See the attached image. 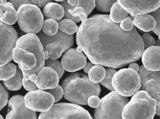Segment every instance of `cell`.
Returning <instances> with one entry per match:
<instances>
[{
    "label": "cell",
    "mask_w": 160,
    "mask_h": 119,
    "mask_svg": "<svg viewBox=\"0 0 160 119\" xmlns=\"http://www.w3.org/2000/svg\"><path fill=\"white\" fill-rule=\"evenodd\" d=\"M61 4V5L63 6L64 9V17L65 19H70L75 23H79L81 20L79 17H74L71 16L68 12V9L73 10L76 7H82L85 10L88 16L95 7V0H76V4L73 7H72L70 4H68L67 0H64Z\"/></svg>",
    "instance_id": "obj_18"
},
{
    "label": "cell",
    "mask_w": 160,
    "mask_h": 119,
    "mask_svg": "<svg viewBox=\"0 0 160 119\" xmlns=\"http://www.w3.org/2000/svg\"><path fill=\"white\" fill-rule=\"evenodd\" d=\"M67 1L68 4L72 7L75 6L76 4V0H67Z\"/></svg>",
    "instance_id": "obj_47"
},
{
    "label": "cell",
    "mask_w": 160,
    "mask_h": 119,
    "mask_svg": "<svg viewBox=\"0 0 160 119\" xmlns=\"http://www.w3.org/2000/svg\"><path fill=\"white\" fill-rule=\"evenodd\" d=\"M54 1L58 2H63L64 0H54Z\"/></svg>",
    "instance_id": "obj_51"
},
{
    "label": "cell",
    "mask_w": 160,
    "mask_h": 119,
    "mask_svg": "<svg viewBox=\"0 0 160 119\" xmlns=\"http://www.w3.org/2000/svg\"><path fill=\"white\" fill-rule=\"evenodd\" d=\"M58 25L59 30L68 35H73L77 32L78 29L76 23L68 19L61 20L58 23Z\"/></svg>",
    "instance_id": "obj_28"
},
{
    "label": "cell",
    "mask_w": 160,
    "mask_h": 119,
    "mask_svg": "<svg viewBox=\"0 0 160 119\" xmlns=\"http://www.w3.org/2000/svg\"><path fill=\"white\" fill-rule=\"evenodd\" d=\"M23 73L19 67H17L16 72L13 77L9 80L4 81L5 87L11 91H17L21 89L23 84Z\"/></svg>",
    "instance_id": "obj_22"
},
{
    "label": "cell",
    "mask_w": 160,
    "mask_h": 119,
    "mask_svg": "<svg viewBox=\"0 0 160 119\" xmlns=\"http://www.w3.org/2000/svg\"><path fill=\"white\" fill-rule=\"evenodd\" d=\"M117 2L133 17L152 12L160 6V0H117Z\"/></svg>",
    "instance_id": "obj_11"
},
{
    "label": "cell",
    "mask_w": 160,
    "mask_h": 119,
    "mask_svg": "<svg viewBox=\"0 0 160 119\" xmlns=\"http://www.w3.org/2000/svg\"><path fill=\"white\" fill-rule=\"evenodd\" d=\"M8 105L11 111L6 115V119H37L36 112L26 107L23 96H14Z\"/></svg>",
    "instance_id": "obj_12"
},
{
    "label": "cell",
    "mask_w": 160,
    "mask_h": 119,
    "mask_svg": "<svg viewBox=\"0 0 160 119\" xmlns=\"http://www.w3.org/2000/svg\"><path fill=\"white\" fill-rule=\"evenodd\" d=\"M18 18L17 11L10 2L0 3V21L11 25L16 23Z\"/></svg>",
    "instance_id": "obj_19"
},
{
    "label": "cell",
    "mask_w": 160,
    "mask_h": 119,
    "mask_svg": "<svg viewBox=\"0 0 160 119\" xmlns=\"http://www.w3.org/2000/svg\"><path fill=\"white\" fill-rule=\"evenodd\" d=\"M18 35L13 27L0 21V67L12 60V52Z\"/></svg>",
    "instance_id": "obj_9"
},
{
    "label": "cell",
    "mask_w": 160,
    "mask_h": 119,
    "mask_svg": "<svg viewBox=\"0 0 160 119\" xmlns=\"http://www.w3.org/2000/svg\"><path fill=\"white\" fill-rule=\"evenodd\" d=\"M42 32L47 36L56 35L58 30V25L57 21L53 19H48L43 21L42 26Z\"/></svg>",
    "instance_id": "obj_30"
},
{
    "label": "cell",
    "mask_w": 160,
    "mask_h": 119,
    "mask_svg": "<svg viewBox=\"0 0 160 119\" xmlns=\"http://www.w3.org/2000/svg\"><path fill=\"white\" fill-rule=\"evenodd\" d=\"M18 23L22 31L27 34H37L41 30L43 15L39 7L34 4H23L17 11Z\"/></svg>",
    "instance_id": "obj_7"
},
{
    "label": "cell",
    "mask_w": 160,
    "mask_h": 119,
    "mask_svg": "<svg viewBox=\"0 0 160 119\" xmlns=\"http://www.w3.org/2000/svg\"><path fill=\"white\" fill-rule=\"evenodd\" d=\"M9 94L5 87L0 83V111L1 110L8 102Z\"/></svg>",
    "instance_id": "obj_36"
},
{
    "label": "cell",
    "mask_w": 160,
    "mask_h": 119,
    "mask_svg": "<svg viewBox=\"0 0 160 119\" xmlns=\"http://www.w3.org/2000/svg\"><path fill=\"white\" fill-rule=\"evenodd\" d=\"M15 47H20L31 52L36 57L37 64L33 68L28 71L21 70L23 75L22 84L30 82V75L36 74L44 66L45 59L43 47L38 36L34 34H27L19 38L17 41Z\"/></svg>",
    "instance_id": "obj_5"
},
{
    "label": "cell",
    "mask_w": 160,
    "mask_h": 119,
    "mask_svg": "<svg viewBox=\"0 0 160 119\" xmlns=\"http://www.w3.org/2000/svg\"><path fill=\"white\" fill-rule=\"evenodd\" d=\"M87 63V57L82 52L76 49H69L62 56L61 65L64 70L75 72L84 68Z\"/></svg>",
    "instance_id": "obj_13"
},
{
    "label": "cell",
    "mask_w": 160,
    "mask_h": 119,
    "mask_svg": "<svg viewBox=\"0 0 160 119\" xmlns=\"http://www.w3.org/2000/svg\"><path fill=\"white\" fill-rule=\"evenodd\" d=\"M100 103H101V100L97 96H91L88 98V105L91 108H96L99 107Z\"/></svg>",
    "instance_id": "obj_41"
},
{
    "label": "cell",
    "mask_w": 160,
    "mask_h": 119,
    "mask_svg": "<svg viewBox=\"0 0 160 119\" xmlns=\"http://www.w3.org/2000/svg\"><path fill=\"white\" fill-rule=\"evenodd\" d=\"M156 100V110H155V113L158 115V116H160V100Z\"/></svg>",
    "instance_id": "obj_46"
},
{
    "label": "cell",
    "mask_w": 160,
    "mask_h": 119,
    "mask_svg": "<svg viewBox=\"0 0 160 119\" xmlns=\"http://www.w3.org/2000/svg\"><path fill=\"white\" fill-rule=\"evenodd\" d=\"M38 37L43 47L48 43L58 44L62 46L65 52L73 45V36L68 35L60 30H58L57 34L52 36H47L42 31L39 32Z\"/></svg>",
    "instance_id": "obj_15"
},
{
    "label": "cell",
    "mask_w": 160,
    "mask_h": 119,
    "mask_svg": "<svg viewBox=\"0 0 160 119\" xmlns=\"http://www.w3.org/2000/svg\"><path fill=\"white\" fill-rule=\"evenodd\" d=\"M160 83L155 80H150L143 85L141 88L155 100H160Z\"/></svg>",
    "instance_id": "obj_26"
},
{
    "label": "cell",
    "mask_w": 160,
    "mask_h": 119,
    "mask_svg": "<svg viewBox=\"0 0 160 119\" xmlns=\"http://www.w3.org/2000/svg\"><path fill=\"white\" fill-rule=\"evenodd\" d=\"M7 2V0H0V3H2V4H5Z\"/></svg>",
    "instance_id": "obj_49"
},
{
    "label": "cell",
    "mask_w": 160,
    "mask_h": 119,
    "mask_svg": "<svg viewBox=\"0 0 160 119\" xmlns=\"http://www.w3.org/2000/svg\"><path fill=\"white\" fill-rule=\"evenodd\" d=\"M46 92L51 94L54 97L55 103H57L58 101H59L63 96V89L62 87L59 85H57L56 87L53 89L47 90Z\"/></svg>",
    "instance_id": "obj_35"
},
{
    "label": "cell",
    "mask_w": 160,
    "mask_h": 119,
    "mask_svg": "<svg viewBox=\"0 0 160 119\" xmlns=\"http://www.w3.org/2000/svg\"><path fill=\"white\" fill-rule=\"evenodd\" d=\"M38 2V7L42 8L44 7L48 2H52L53 0H36Z\"/></svg>",
    "instance_id": "obj_42"
},
{
    "label": "cell",
    "mask_w": 160,
    "mask_h": 119,
    "mask_svg": "<svg viewBox=\"0 0 160 119\" xmlns=\"http://www.w3.org/2000/svg\"><path fill=\"white\" fill-rule=\"evenodd\" d=\"M156 106V100L147 92H136L123 108L122 119H153Z\"/></svg>",
    "instance_id": "obj_3"
},
{
    "label": "cell",
    "mask_w": 160,
    "mask_h": 119,
    "mask_svg": "<svg viewBox=\"0 0 160 119\" xmlns=\"http://www.w3.org/2000/svg\"><path fill=\"white\" fill-rule=\"evenodd\" d=\"M62 87L64 98L78 105H88L90 97L99 96L101 93L99 84L92 82L88 76L79 72L69 75L63 81Z\"/></svg>",
    "instance_id": "obj_2"
},
{
    "label": "cell",
    "mask_w": 160,
    "mask_h": 119,
    "mask_svg": "<svg viewBox=\"0 0 160 119\" xmlns=\"http://www.w3.org/2000/svg\"><path fill=\"white\" fill-rule=\"evenodd\" d=\"M45 59H57L61 57L64 51L62 46L58 44L48 43L43 47Z\"/></svg>",
    "instance_id": "obj_23"
},
{
    "label": "cell",
    "mask_w": 160,
    "mask_h": 119,
    "mask_svg": "<svg viewBox=\"0 0 160 119\" xmlns=\"http://www.w3.org/2000/svg\"><path fill=\"white\" fill-rule=\"evenodd\" d=\"M111 84L115 92L126 97L132 95L141 88L138 73L130 68L117 71L112 78Z\"/></svg>",
    "instance_id": "obj_6"
},
{
    "label": "cell",
    "mask_w": 160,
    "mask_h": 119,
    "mask_svg": "<svg viewBox=\"0 0 160 119\" xmlns=\"http://www.w3.org/2000/svg\"><path fill=\"white\" fill-rule=\"evenodd\" d=\"M88 78L92 82L98 83L101 82L106 74V70L100 65L93 66L88 72Z\"/></svg>",
    "instance_id": "obj_27"
},
{
    "label": "cell",
    "mask_w": 160,
    "mask_h": 119,
    "mask_svg": "<svg viewBox=\"0 0 160 119\" xmlns=\"http://www.w3.org/2000/svg\"><path fill=\"white\" fill-rule=\"evenodd\" d=\"M133 24L138 28L145 32L151 31L156 25L153 17L148 14L135 16L133 20Z\"/></svg>",
    "instance_id": "obj_21"
},
{
    "label": "cell",
    "mask_w": 160,
    "mask_h": 119,
    "mask_svg": "<svg viewBox=\"0 0 160 119\" xmlns=\"http://www.w3.org/2000/svg\"><path fill=\"white\" fill-rule=\"evenodd\" d=\"M31 2H32V3H33L34 5H36L38 7V2H37V1L36 0H30Z\"/></svg>",
    "instance_id": "obj_48"
},
{
    "label": "cell",
    "mask_w": 160,
    "mask_h": 119,
    "mask_svg": "<svg viewBox=\"0 0 160 119\" xmlns=\"http://www.w3.org/2000/svg\"><path fill=\"white\" fill-rule=\"evenodd\" d=\"M68 12L72 16L74 17H78L82 23H84L88 19V16L85 12V10L82 7H78L74 8L73 10L68 9Z\"/></svg>",
    "instance_id": "obj_34"
},
{
    "label": "cell",
    "mask_w": 160,
    "mask_h": 119,
    "mask_svg": "<svg viewBox=\"0 0 160 119\" xmlns=\"http://www.w3.org/2000/svg\"><path fill=\"white\" fill-rule=\"evenodd\" d=\"M129 68L132 69L133 70L136 72H138V71H139V66L137 63H132L129 65Z\"/></svg>",
    "instance_id": "obj_44"
},
{
    "label": "cell",
    "mask_w": 160,
    "mask_h": 119,
    "mask_svg": "<svg viewBox=\"0 0 160 119\" xmlns=\"http://www.w3.org/2000/svg\"><path fill=\"white\" fill-rule=\"evenodd\" d=\"M17 66L12 63L0 67V80H7L13 77L16 72Z\"/></svg>",
    "instance_id": "obj_29"
},
{
    "label": "cell",
    "mask_w": 160,
    "mask_h": 119,
    "mask_svg": "<svg viewBox=\"0 0 160 119\" xmlns=\"http://www.w3.org/2000/svg\"><path fill=\"white\" fill-rule=\"evenodd\" d=\"M160 54L159 46H153L147 48L142 55L143 66L150 71H160Z\"/></svg>",
    "instance_id": "obj_17"
},
{
    "label": "cell",
    "mask_w": 160,
    "mask_h": 119,
    "mask_svg": "<svg viewBox=\"0 0 160 119\" xmlns=\"http://www.w3.org/2000/svg\"><path fill=\"white\" fill-rule=\"evenodd\" d=\"M43 13L46 18L59 21L64 17V11L63 6L56 2H48L44 6Z\"/></svg>",
    "instance_id": "obj_20"
},
{
    "label": "cell",
    "mask_w": 160,
    "mask_h": 119,
    "mask_svg": "<svg viewBox=\"0 0 160 119\" xmlns=\"http://www.w3.org/2000/svg\"><path fill=\"white\" fill-rule=\"evenodd\" d=\"M150 13V15L153 17L156 22L155 28L152 30L156 35L160 37V8H158L156 11Z\"/></svg>",
    "instance_id": "obj_38"
},
{
    "label": "cell",
    "mask_w": 160,
    "mask_h": 119,
    "mask_svg": "<svg viewBox=\"0 0 160 119\" xmlns=\"http://www.w3.org/2000/svg\"><path fill=\"white\" fill-rule=\"evenodd\" d=\"M77 51L78 52H82V48H81V47L80 46H78L77 47V48L76 49Z\"/></svg>",
    "instance_id": "obj_50"
},
{
    "label": "cell",
    "mask_w": 160,
    "mask_h": 119,
    "mask_svg": "<svg viewBox=\"0 0 160 119\" xmlns=\"http://www.w3.org/2000/svg\"><path fill=\"white\" fill-rule=\"evenodd\" d=\"M116 2L117 0H95V7L99 11L109 12L112 5Z\"/></svg>",
    "instance_id": "obj_31"
},
{
    "label": "cell",
    "mask_w": 160,
    "mask_h": 119,
    "mask_svg": "<svg viewBox=\"0 0 160 119\" xmlns=\"http://www.w3.org/2000/svg\"><path fill=\"white\" fill-rule=\"evenodd\" d=\"M117 71L112 68H108L106 70V74L103 80L101 82V85L106 87L111 91H114V89L111 84V81L114 74L117 72Z\"/></svg>",
    "instance_id": "obj_33"
},
{
    "label": "cell",
    "mask_w": 160,
    "mask_h": 119,
    "mask_svg": "<svg viewBox=\"0 0 160 119\" xmlns=\"http://www.w3.org/2000/svg\"><path fill=\"white\" fill-rule=\"evenodd\" d=\"M36 74L38 80L35 84L38 88L41 90L53 89L58 84L59 82L58 75L51 68L44 66Z\"/></svg>",
    "instance_id": "obj_14"
},
{
    "label": "cell",
    "mask_w": 160,
    "mask_h": 119,
    "mask_svg": "<svg viewBox=\"0 0 160 119\" xmlns=\"http://www.w3.org/2000/svg\"><path fill=\"white\" fill-rule=\"evenodd\" d=\"M93 66V64L92 62H87L85 66L84 67V71L86 72V73H88L90 69Z\"/></svg>",
    "instance_id": "obj_43"
},
{
    "label": "cell",
    "mask_w": 160,
    "mask_h": 119,
    "mask_svg": "<svg viewBox=\"0 0 160 119\" xmlns=\"http://www.w3.org/2000/svg\"><path fill=\"white\" fill-rule=\"evenodd\" d=\"M24 100L28 108L40 112L49 110L55 103L54 97L46 91L42 90L30 91L26 95Z\"/></svg>",
    "instance_id": "obj_10"
},
{
    "label": "cell",
    "mask_w": 160,
    "mask_h": 119,
    "mask_svg": "<svg viewBox=\"0 0 160 119\" xmlns=\"http://www.w3.org/2000/svg\"><path fill=\"white\" fill-rule=\"evenodd\" d=\"M128 102V98L112 91L101 99L94 111V119H122V110Z\"/></svg>",
    "instance_id": "obj_4"
},
{
    "label": "cell",
    "mask_w": 160,
    "mask_h": 119,
    "mask_svg": "<svg viewBox=\"0 0 160 119\" xmlns=\"http://www.w3.org/2000/svg\"><path fill=\"white\" fill-rule=\"evenodd\" d=\"M120 27L124 31H130L133 29L134 25L133 20L130 16H128L123 19L119 25Z\"/></svg>",
    "instance_id": "obj_37"
},
{
    "label": "cell",
    "mask_w": 160,
    "mask_h": 119,
    "mask_svg": "<svg viewBox=\"0 0 160 119\" xmlns=\"http://www.w3.org/2000/svg\"><path fill=\"white\" fill-rule=\"evenodd\" d=\"M138 76L140 80L141 87L148 80H154L160 83V71H152L147 70L143 66L139 67L138 71Z\"/></svg>",
    "instance_id": "obj_25"
},
{
    "label": "cell",
    "mask_w": 160,
    "mask_h": 119,
    "mask_svg": "<svg viewBox=\"0 0 160 119\" xmlns=\"http://www.w3.org/2000/svg\"><path fill=\"white\" fill-rule=\"evenodd\" d=\"M38 119H92L88 112L79 105L61 103L53 105L47 112H42Z\"/></svg>",
    "instance_id": "obj_8"
},
{
    "label": "cell",
    "mask_w": 160,
    "mask_h": 119,
    "mask_svg": "<svg viewBox=\"0 0 160 119\" xmlns=\"http://www.w3.org/2000/svg\"><path fill=\"white\" fill-rule=\"evenodd\" d=\"M141 39L144 44V48H148L154 46L156 43L154 38L148 33L143 34Z\"/></svg>",
    "instance_id": "obj_39"
},
{
    "label": "cell",
    "mask_w": 160,
    "mask_h": 119,
    "mask_svg": "<svg viewBox=\"0 0 160 119\" xmlns=\"http://www.w3.org/2000/svg\"><path fill=\"white\" fill-rule=\"evenodd\" d=\"M12 57L14 62L18 64V67L20 70H30L37 64V60L34 54L20 47L14 48Z\"/></svg>",
    "instance_id": "obj_16"
},
{
    "label": "cell",
    "mask_w": 160,
    "mask_h": 119,
    "mask_svg": "<svg viewBox=\"0 0 160 119\" xmlns=\"http://www.w3.org/2000/svg\"><path fill=\"white\" fill-rule=\"evenodd\" d=\"M0 119H3V117L1 114H0Z\"/></svg>",
    "instance_id": "obj_52"
},
{
    "label": "cell",
    "mask_w": 160,
    "mask_h": 119,
    "mask_svg": "<svg viewBox=\"0 0 160 119\" xmlns=\"http://www.w3.org/2000/svg\"><path fill=\"white\" fill-rule=\"evenodd\" d=\"M76 41L92 64L113 68L139 60L145 50L135 27L123 31L108 15H95L82 23Z\"/></svg>",
    "instance_id": "obj_1"
},
{
    "label": "cell",
    "mask_w": 160,
    "mask_h": 119,
    "mask_svg": "<svg viewBox=\"0 0 160 119\" xmlns=\"http://www.w3.org/2000/svg\"><path fill=\"white\" fill-rule=\"evenodd\" d=\"M29 80L32 82L35 83L37 82L38 80V77H37V74H32L30 75L29 77Z\"/></svg>",
    "instance_id": "obj_45"
},
{
    "label": "cell",
    "mask_w": 160,
    "mask_h": 119,
    "mask_svg": "<svg viewBox=\"0 0 160 119\" xmlns=\"http://www.w3.org/2000/svg\"><path fill=\"white\" fill-rule=\"evenodd\" d=\"M109 18L112 22L119 24L128 15V13L125 11L118 2H115L110 10Z\"/></svg>",
    "instance_id": "obj_24"
},
{
    "label": "cell",
    "mask_w": 160,
    "mask_h": 119,
    "mask_svg": "<svg viewBox=\"0 0 160 119\" xmlns=\"http://www.w3.org/2000/svg\"><path fill=\"white\" fill-rule=\"evenodd\" d=\"M9 2L12 5L17 11L23 4H33L30 0H9Z\"/></svg>",
    "instance_id": "obj_40"
},
{
    "label": "cell",
    "mask_w": 160,
    "mask_h": 119,
    "mask_svg": "<svg viewBox=\"0 0 160 119\" xmlns=\"http://www.w3.org/2000/svg\"><path fill=\"white\" fill-rule=\"evenodd\" d=\"M44 66L49 67L53 69L58 73L59 78L60 79L64 72V70L62 68L61 64L57 59H48L45 61Z\"/></svg>",
    "instance_id": "obj_32"
}]
</instances>
